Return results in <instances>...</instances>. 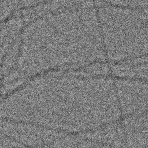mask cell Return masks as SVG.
<instances>
[{
  "label": "cell",
  "mask_w": 148,
  "mask_h": 148,
  "mask_svg": "<svg viewBox=\"0 0 148 148\" xmlns=\"http://www.w3.org/2000/svg\"><path fill=\"white\" fill-rule=\"evenodd\" d=\"M11 16L1 24L0 28V66L3 58L10 47L20 38V37L13 38V35L12 32Z\"/></svg>",
  "instance_id": "obj_1"
},
{
  "label": "cell",
  "mask_w": 148,
  "mask_h": 148,
  "mask_svg": "<svg viewBox=\"0 0 148 148\" xmlns=\"http://www.w3.org/2000/svg\"><path fill=\"white\" fill-rule=\"evenodd\" d=\"M1 24H0V28H1Z\"/></svg>",
  "instance_id": "obj_4"
},
{
  "label": "cell",
  "mask_w": 148,
  "mask_h": 148,
  "mask_svg": "<svg viewBox=\"0 0 148 148\" xmlns=\"http://www.w3.org/2000/svg\"><path fill=\"white\" fill-rule=\"evenodd\" d=\"M12 2L0 1V24L5 22L18 9L13 8Z\"/></svg>",
  "instance_id": "obj_2"
},
{
  "label": "cell",
  "mask_w": 148,
  "mask_h": 148,
  "mask_svg": "<svg viewBox=\"0 0 148 148\" xmlns=\"http://www.w3.org/2000/svg\"><path fill=\"white\" fill-rule=\"evenodd\" d=\"M13 143H14V142L0 132V148H14L17 147L13 146Z\"/></svg>",
  "instance_id": "obj_3"
}]
</instances>
